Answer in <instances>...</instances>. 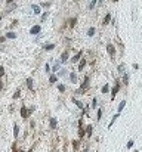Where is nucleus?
Segmentation results:
<instances>
[{"label":"nucleus","mask_w":142,"mask_h":152,"mask_svg":"<svg viewBox=\"0 0 142 152\" xmlns=\"http://www.w3.org/2000/svg\"><path fill=\"white\" fill-rule=\"evenodd\" d=\"M95 6H96V2H95V0H93V2H90V3H89V9H93Z\"/></svg>","instance_id":"24"},{"label":"nucleus","mask_w":142,"mask_h":152,"mask_svg":"<svg viewBox=\"0 0 142 152\" xmlns=\"http://www.w3.org/2000/svg\"><path fill=\"white\" fill-rule=\"evenodd\" d=\"M4 41V37H0V43H3Z\"/></svg>","instance_id":"36"},{"label":"nucleus","mask_w":142,"mask_h":152,"mask_svg":"<svg viewBox=\"0 0 142 152\" xmlns=\"http://www.w3.org/2000/svg\"><path fill=\"white\" fill-rule=\"evenodd\" d=\"M132 146H133V140H129L127 142V148H132Z\"/></svg>","instance_id":"29"},{"label":"nucleus","mask_w":142,"mask_h":152,"mask_svg":"<svg viewBox=\"0 0 142 152\" xmlns=\"http://www.w3.org/2000/svg\"><path fill=\"white\" fill-rule=\"evenodd\" d=\"M53 49H55V44H45V50H53Z\"/></svg>","instance_id":"15"},{"label":"nucleus","mask_w":142,"mask_h":152,"mask_svg":"<svg viewBox=\"0 0 142 152\" xmlns=\"http://www.w3.org/2000/svg\"><path fill=\"white\" fill-rule=\"evenodd\" d=\"M71 102H74L75 105H77V108H80V109H83V103L80 102V100H77L75 98H71Z\"/></svg>","instance_id":"7"},{"label":"nucleus","mask_w":142,"mask_h":152,"mask_svg":"<svg viewBox=\"0 0 142 152\" xmlns=\"http://www.w3.org/2000/svg\"><path fill=\"white\" fill-rule=\"evenodd\" d=\"M46 18H47V12H45V13H43V15H42V21H45Z\"/></svg>","instance_id":"30"},{"label":"nucleus","mask_w":142,"mask_h":152,"mask_svg":"<svg viewBox=\"0 0 142 152\" xmlns=\"http://www.w3.org/2000/svg\"><path fill=\"white\" fill-rule=\"evenodd\" d=\"M33 111H34V106H33V108H30V109H27L25 106H24V108H21V115H22V118H28Z\"/></svg>","instance_id":"1"},{"label":"nucleus","mask_w":142,"mask_h":152,"mask_svg":"<svg viewBox=\"0 0 142 152\" xmlns=\"http://www.w3.org/2000/svg\"><path fill=\"white\" fill-rule=\"evenodd\" d=\"M83 152H89V151H87V148H86V149H84V151H83Z\"/></svg>","instance_id":"38"},{"label":"nucleus","mask_w":142,"mask_h":152,"mask_svg":"<svg viewBox=\"0 0 142 152\" xmlns=\"http://www.w3.org/2000/svg\"><path fill=\"white\" fill-rule=\"evenodd\" d=\"M18 130H19V128H18V124H15V126H13V134H15V137L18 136Z\"/></svg>","instance_id":"21"},{"label":"nucleus","mask_w":142,"mask_h":152,"mask_svg":"<svg viewBox=\"0 0 142 152\" xmlns=\"http://www.w3.org/2000/svg\"><path fill=\"white\" fill-rule=\"evenodd\" d=\"M74 24H75V18H73V19H70V25H71V27H74Z\"/></svg>","instance_id":"27"},{"label":"nucleus","mask_w":142,"mask_h":152,"mask_svg":"<svg viewBox=\"0 0 142 152\" xmlns=\"http://www.w3.org/2000/svg\"><path fill=\"white\" fill-rule=\"evenodd\" d=\"M2 87H3V84H2V81H0V90H2Z\"/></svg>","instance_id":"37"},{"label":"nucleus","mask_w":142,"mask_h":152,"mask_svg":"<svg viewBox=\"0 0 142 152\" xmlns=\"http://www.w3.org/2000/svg\"><path fill=\"white\" fill-rule=\"evenodd\" d=\"M124 106H126V100H121V102H120V105H118V114L123 111V108H124Z\"/></svg>","instance_id":"11"},{"label":"nucleus","mask_w":142,"mask_h":152,"mask_svg":"<svg viewBox=\"0 0 142 152\" xmlns=\"http://www.w3.org/2000/svg\"><path fill=\"white\" fill-rule=\"evenodd\" d=\"M50 128H56V118H50Z\"/></svg>","instance_id":"13"},{"label":"nucleus","mask_w":142,"mask_h":152,"mask_svg":"<svg viewBox=\"0 0 142 152\" xmlns=\"http://www.w3.org/2000/svg\"><path fill=\"white\" fill-rule=\"evenodd\" d=\"M3 74H4V68H3V66H0V77H3Z\"/></svg>","instance_id":"28"},{"label":"nucleus","mask_w":142,"mask_h":152,"mask_svg":"<svg viewBox=\"0 0 142 152\" xmlns=\"http://www.w3.org/2000/svg\"><path fill=\"white\" fill-rule=\"evenodd\" d=\"M96 33V30H95V27H90L89 30H87V36L89 37H93V34Z\"/></svg>","instance_id":"8"},{"label":"nucleus","mask_w":142,"mask_h":152,"mask_svg":"<svg viewBox=\"0 0 142 152\" xmlns=\"http://www.w3.org/2000/svg\"><path fill=\"white\" fill-rule=\"evenodd\" d=\"M84 65H86V61H84V59H81V61H80V65H79V71H83Z\"/></svg>","instance_id":"14"},{"label":"nucleus","mask_w":142,"mask_h":152,"mask_svg":"<svg viewBox=\"0 0 142 152\" xmlns=\"http://www.w3.org/2000/svg\"><path fill=\"white\" fill-rule=\"evenodd\" d=\"M19 94H21V93H19V90H18V92L13 94V98H15V99H18V98H19Z\"/></svg>","instance_id":"32"},{"label":"nucleus","mask_w":142,"mask_h":152,"mask_svg":"<svg viewBox=\"0 0 142 152\" xmlns=\"http://www.w3.org/2000/svg\"><path fill=\"white\" fill-rule=\"evenodd\" d=\"M70 80L73 81V83H75V81H77V75H75L74 72H71V74H70Z\"/></svg>","instance_id":"16"},{"label":"nucleus","mask_w":142,"mask_h":152,"mask_svg":"<svg viewBox=\"0 0 142 152\" xmlns=\"http://www.w3.org/2000/svg\"><path fill=\"white\" fill-rule=\"evenodd\" d=\"M67 61H68V52H67V50H65V52L61 55V62L62 64H65V62H67Z\"/></svg>","instance_id":"6"},{"label":"nucleus","mask_w":142,"mask_h":152,"mask_svg":"<svg viewBox=\"0 0 142 152\" xmlns=\"http://www.w3.org/2000/svg\"><path fill=\"white\" fill-rule=\"evenodd\" d=\"M56 80H58V78H56V75H50V78H49V83H50V84H53V83H56Z\"/></svg>","instance_id":"18"},{"label":"nucleus","mask_w":142,"mask_h":152,"mask_svg":"<svg viewBox=\"0 0 142 152\" xmlns=\"http://www.w3.org/2000/svg\"><path fill=\"white\" fill-rule=\"evenodd\" d=\"M108 90H110V87H108V84H105V86H102V89H101V92H102V93H107Z\"/></svg>","instance_id":"20"},{"label":"nucleus","mask_w":142,"mask_h":152,"mask_svg":"<svg viewBox=\"0 0 142 152\" xmlns=\"http://www.w3.org/2000/svg\"><path fill=\"white\" fill-rule=\"evenodd\" d=\"M123 70H124V65L121 64V65H120V66H118V72H123Z\"/></svg>","instance_id":"31"},{"label":"nucleus","mask_w":142,"mask_h":152,"mask_svg":"<svg viewBox=\"0 0 142 152\" xmlns=\"http://www.w3.org/2000/svg\"><path fill=\"white\" fill-rule=\"evenodd\" d=\"M58 68H59V64H56L55 66H53V71H58Z\"/></svg>","instance_id":"35"},{"label":"nucleus","mask_w":142,"mask_h":152,"mask_svg":"<svg viewBox=\"0 0 142 152\" xmlns=\"http://www.w3.org/2000/svg\"><path fill=\"white\" fill-rule=\"evenodd\" d=\"M0 21H2V15H0Z\"/></svg>","instance_id":"39"},{"label":"nucleus","mask_w":142,"mask_h":152,"mask_svg":"<svg viewBox=\"0 0 142 152\" xmlns=\"http://www.w3.org/2000/svg\"><path fill=\"white\" fill-rule=\"evenodd\" d=\"M87 136H92V126H87Z\"/></svg>","instance_id":"23"},{"label":"nucleus","mask_w":142,"mask_h":152,"mask_svg":"<svg viewBox=\"0 0 142 152\" xmlns=\"http://www.w3.org/2000/svg\"><path fill=\"white\" fill-rule=\"evenodd\" d=\"M16 37V34H15V33L12 31V33H8V34H6V38H15Z\"/></svg>","instance_id":"19"},{"label":"nucleus","mask_w":142,"mask_h":152,"mask_svg":"<svg viewBox=\"0 0 142 152\" xmlns=\"http://www.w3.org/2000/svg\"><path fill=\"white\" fill-rule=\"evenodd\" d=\"M59 92H65V86H62V84H61V86H59Z\"/></svg>","instance_id":"33"},{"label":"nucleus","mask_w":142,"mask_h":152,"mask_svg":"<svg viewBox=\"0 0 142 152\" xmlns=\"http://www.w3.org/2000/svg\"><path fill=\"white\" fill-rule=\"evenodd\" d=\"M107 50H108V53H110L111 58H114V55H116V49H114L113 44H108V46H107Z\"/></svg>","instance_id":"5"},{"label":"nucleus","mask_w":142,"mask_h":152,"mask_svg":"<svg viewBox=\"0 0 142 152\" xmlns=\"http://www.w3.org/2000/svg\"><path fill=\"white\" fill-rule=\"evenodd\" d=\"M118 90H120V81H117V83H116V86H114V87H113V90H111V99L116 98V94H117Z\"/></svg>","instance_id":"2"},{"label":"nucleus","mask_w":142,"mask_h":152,"mask_svg":"<svg viewBox=\"0 0 142 152\" xmlns=\"http://www.w3.org/2000/svg\"><path fill=\"white\" fill-rule=\"evenodd\" d=\"M42 30V27L40 25H34V27H31V30H30V34H39Z\"/></svg>","instance_id":"3"},{"label":"nucleus","mask_w":142,"mask_h":152,"mask_svg":"<svg viewBox=\"0 0 142 152\" xmlns=\"http://www.w3.org/2000/svg\"><path fill=\"white\" fill-rule=\"evenodd\" d=\"M31 8H33V10H34V13H36V15H39V13H40V6H39V4H33Z\"/></svg>","instance_id":"9"},{"label":"nucleus","mask_w":142,"mask_h":152,"mask_svg":"<svg viewBox=\"0 0 142 152\" xmlns=\"http://www.w3.org/2000/svg\"><path fill=\"white\" fill-rule=\"evenodd\" d=\"M87 87H89V77H84V83L81 84V87H80V92H83V90H86Z\"/></svg>","instance_id":"4"},{"label":"nucleus","mask_w":142,"mask_h":152,"mask_svg":"<svg viewBox=\"0 0 142 152\" xmlns=\"http://www.w3.org/2000/svg\"><path fill=\"white\" fill-rule=\"evenodd\" d=\"M42 6L43 8H49V6H50V3H42Z\"/></svg>","instance_id":"34"},{"label":"nucleus","mask_w":142,"mask_h":152,"mask_svg":"<svg viewBox=\"0 0 142 152\" xmlns=\"http://www.w3.org/2000/svg\"><path fill=\"white\" fill-rule=\"evenodd\" d=\"M27 86H28L30 90H33V80L31 78H27Z\"/></svg>","instance_id":"17"},{"label":"nucleus","mask_w":142,"mask_h":152,"mask_svg":"<svg viewBox=\"0 0 142 152\" xmlns=\"http://www.w3.org/2000/svg\"><path fill=\"white\" fill-rule=\"evenodd\" d=\"M96 105H98V99L95 98L93 100H92V108H95V106H96Z\"/></svg>","instance_id":"25"},{"label":"nucleus","mask_w":142,"mask_h":152,"mask_svg":"<svg viewBox=\"0 0 142 152\" xmlns=\"http://www.w3.org/2000/svg\"><path fill=\"white\" fill-rule=\"evenodd\" d=\"M127 81H129V74H124V77H123V83L127 86Z\"/></svg>","instance_id":"22"},{"label":"nucleus","mask_w":142,"mask_h":152,"mask_svg":"<svg viewBox=\"0 0 142 152\" xmlns=\"http://www.w3.org/2000/svg\"><path fill=\"white\" fill-rule=\"evenodd\" d=\"M110 21H111V15H110V13H107V15H105V18H104V25H107Z\"/></svg>","instance_id":"12"},{"label":"nucleus","mask_w":142,"mask_h":152,"mask_svg":"<svg viewBox=\"0 0 142 152\" xmlns=\"http://www.w3.org/2000/svg\"><path fill=\"white\" fill-rule=\"evenodd\" d=\"M80 56H81V52H79L77 55H74L73 58H71V62H77V61L80 59Z\"/></svg>","instance_id":"10"},{"label":"nucleus","mask_w":142,"mask_h":152,"mask_svg":"<svg viewBox=\"0 0 142 152\" xmlns=\"http://www.w3.org/2000/svg\"><path fill=\"white\" fill-rule=\"evenodd\" d=\"M101 117H102V109H98V121L101 120Z\"/></svg>","instance_id":"26"}]
</instances>
